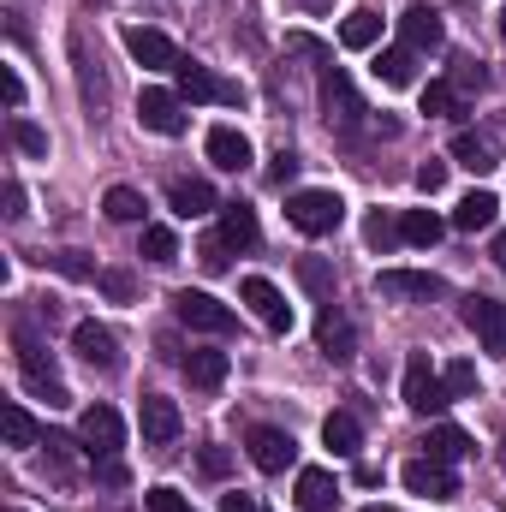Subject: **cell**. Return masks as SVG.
I'll use <instances>...</instances> for the list:
<instances>
[{
  "label": "cell",
  "mask_w": 506,
  "mask_h": 512,
  "mask_svg": "<svg viewBox=\"0 0 506 512\" xmlns=\"http://www.w3.org/2000/svg\"><path fill=\"white\" fill-rule=\"evenodd\" d=\"M286 221H292L304 239H328V233L346 221V197H340V191H292V197H286Z\"/></svg>",
  "instance_id": "6da1fadb"
},
{
  "label": "cell",
  "mask_w": 506,
  "mask_h": 512,
  "mask_svg": "<svg viewBox=\"0 0 506 512\" xmlns=\"http://www.w3.org/2000/svg\"><path fill=\"white\" fill-rule=\"evenodd\" d=\"M12 346H18V376H24V387H30L36 399H48V405H72L66 382L54 376L48 346H42V340H30V328H18V334H12Z\"/></svg>",
  "instance_id": "7a4b0ae2"
},
{
  "label": "cell",
  "mask_w": 506,
  "mask_h": 512,
  "mask_svg": "<svg viewBox=\"0 0 506 512\" xmlns=\"http://www.w3.org/2000/svg\"><path fill=\"white\" fill-rule=\"evenodd\" d=\"M364 245H370V251H393V245H399V221H387V215H370V221H364Z\"/></svg>",
  "instance_id": "8d00e7d4"
},
{
  "label": "cell",
  "mask_w": 506,
  "mask_h": 512,
  "mask_svg": "<svg viewBox=\"0 0 506 512\" xmlns=\"http://www.w3.org/2000/svg\"><path fill=\"white\" fill-rule=\"evenodd\" d=\"M251 459H256V471H268V477H280L292 459H298V441L286 435V429H251Z\"/></svg>",
  "instance_id": "ac0fdd59"
},
{
  "label": "cell",
  "mask_w": 506,
  "mask_h": 512,
  "mask_svg": "<svg viewBox=\"0 0 506 512\" xmlns=\"http://www.w3.org/2000/svg\"><path fill=\"white\" fill-rule=\"evenodd\" d=\"M364 512H393V507H364Z\"/></svg>",
  "instance_id": "db71d44e"
},
{
  "label": "cell",
  "mask_w": 506,
  "mask_h": 512,
  "mask_svg": "<svg viewBox=\"0 0 506 512\" xmlns=\"http://www.w3.org/2000/svg\"><path fill=\"white\" fill-rule=\"evenodd\" d=\"M298 6H310V12H322V6H328V0H298Z\"/></svg>",
  "instance_id": "f907efd6"
},
{
  "label": "cell",
  "mask_w": 506,
  "mask_h": 512,
  "mask_svg": "<svg viewBox=\"0 0 506 512\" xmlns=\"http://www.w3.org/2000/svg\"><path fill=\"white\" fill-rule=\"evenodd\" d=\"M72 352H78L90 370H120V340H114L102 322H78V328H72Z\"/></svg>",
  "instance_id": "2e32d148"
},
{
  "label": "cell",
  "mask_w": 506,
  "mask_h": 512,
  "mask_svg": "<svg viewBox=\"0 0 506 512\" xmlns=\"http://www.w3.org/2000/svg\"><path fill=\"white\" fill-rule=\"evenodd\" d=\"M102 209H108V221H143V197H137L131 185H114V191L102 197Z\"/></svg>",
  "instance_id": "836d02e7"
},
{
  "label": "cell",
  "mask_w": 506,
  "mask_h": 512,
  "mask_svg": "<svg viewBox=\"0 0 506 512\" xmlns=\"http://www.w3.org/2000/svg\"><path fill=\"white\" fill-rule=\"evenodd\" d=\"M465 453H471V435L459 423H435L429 441H423V459H435V465H459Z\"/></svg>",
  "instance_id": "603a6c76"
},
{
  "label": "cell",
  "mask_w": 506,
  "mask_h": 512,
  "mask_svg": "<svg viewBox=\"0 0 506 512\" xmlns=\"http://www.w3.org/2000/svg\"><path fill=\"white\" fill-rule=\"evenodd\" d=\"M78 441H84L90 459H114V453L126 447V423H120V411H114V405H90V411L78 417Z\"/></svg>",
  "instance_id": "8992f818"
},
{
  "label": "cell",
  "mask_w": 506,
  "mask_h": 512,
  "mask_svg": "<svg viewBox=\"0 0 506 512\" xmlns=\"http://www.w3.org/2000/svg\"><path fill=\"white\" fill-rule=\"evenodd\" d=\"M441 185H447V161H423V167H417V191H423V197H435Z\"/></svg>",
  "instance_id": "b9f144b4"
},
{
  "label": "cell",
  "mask_w": 506,
  "mask_h": 512,
  "mask_svg": "<svg viewBox=\"0 0 506 512\" xmlns=\"http://www.w3.org/2000/svg\"><path fill=\"white\" fill-rule=\"evenodd\" d=\"M173 316L191 328V334H215V340H227L233 328H239V310L233 304H221L215 292H173Z\"/></svg>",
  "instance_id": "3957f363"
},
{
  "label": "cell",
  "mask_w": 506,
  "mask_h": 512,
  "mask_svg": "<svg viewBox=\"0 0 506 512\" xmlns=\"http://www.w3.org/2000/svg\"><path fill=\"white\" fill-rule=\"evenodd\" d=\"M173 78H179V96H185V102H227V108H233V102H245V90H239V84L215 78V72H209V66H197V60H179V72H173Z\"/></svg>",
  "instance_id": "30bf717a"
},
{
  "label": "cell",
  "mask_w": 506,
  "mask_h": 512,
  "mask_svg": "<svg viewBox=\"0 0 506 512\" xmlns=\"http://www.w3.org/2000/svg\"><path fill=\"white\" fill-rule=\"evenodd\" d=\"M322 441H328L340 459H352V453H358V441H364V429H358V417H352V411H328V423H322Z\"/></svg>",
  "instance_id": "4dcf8cb0"
},
{
  "label": "cell",
  "mask_w": 506,
  "mask_h": 512,
  "mask_svg": "<svg viewBox=\"0 0 506 512\" xmlns=\"http://www.w3.org/2000/svg\"><path fill=\"white\" fill-rule=\"evenodd\" d=\"M489 256H495V262H501V268H506V227H501V233H495V245H489Z\"/></svg>",
  "instance_id": "681fc988"
},
{
  "label": "cell",
  "mask_w": 506,
  "mask_h": 512,
  "mask_svg": "<svg viewBox=\"0 0 506 512\" xmlns=\"http://www.w3.org/2000/svg\"><path fill=\"white\" fill-rule=\"evenodd\" d=\"M48 268H54V274H66V280H102V274H96V262H90L84 251H54V256H48Z\"/></svg>",
  "instance_id": "e575fe53"
},
{
  "label": "cell",
  "mask_w": 506,
  "mask_h": 512,
  "mask_svg": "<svg viewBox=\"0 0 506 512\" xmlns=\"http://www.w3.org/2000/svg\"><path fill=\"white\" fill-rule=\"evenodd\" d=\"M441 382H447V399H471L477 393V364H447Z\"/></svg>",
  "instance_id": "f35d334b"
},
{
  "label": "cell",
  "mask_w": 506,
  "mask_h": 512,
  "mask_svg": "<svg viewBox=\"0 0 506 512\" xmlns=\"http://www.w3.org/2000/svg\"><path fill=\"white\" fill-rule=\"evenodd\" d=\"M495 215H501V197H495V191H471V197L453 209V227H459V233H483V227H495Z\"/></svg>",
  "instance_id": "cb8c5ba5"
},
{
  "label": "cell",
  "mask_w": 506,
  "mask_h": 512,
  "mask_svg": "<svg viewBox=\"0 0 506 512\" xmlns=\"http://www.w3.org/2000/svg\"><path fill=\"white\" fill-rule=\"evenodd\" d=\"M221 512H256V495L233 489V495H221Z\"/></svg>",
  "instance_id": "c3c4849f"
},
{
  "label": "cell",
  "mask_w": 506,
  "mask_h": 512,
  "mask_svg": "<svg viewBox=\"0 0 506 512\" xmlns=\"http://www.w3.org/2000/svg\"><path fill=\"white\" fill-rule=\"evenodd\" d=\"M137 120H143V131H155V137H179V131H185V96L149 84V90L137 96Z\"/></svg>",
  "instance_id": "9c48e42d"
},
{
  "label": "cell",
  "mask_w": 506,
  "mask_h": 512,
  "mask_svg": "<svg viewBox=\"0 0 506 512\" xmlns=\"http://www.w3.org/2000/svg\"><path fill=\"white\" fill-rule=\"evenodd\" d=\"M376 78L381 84H393V90L417 84V54H411V48H381L376 54Z\"/></svg>",
  "instance_id": "83f0119b"
},
{
  "label": "cell",
  "mask_w": 506,
  "mask_h": 512,
  "mask_svg": "<svg viewBox=\"0 0 506 512\" xmlns=\"http://www.w3.org/2000/svg\"><path fill=\"white\" fill-rule=\"evenodd\" d=\"M501 471H506V435H501Z\"/></svg>",
  "instance_id": "816d5d0a"
},
{
  "label": "cell",
  "mask_w": 506,
  "mask_h": 512,
  "mask_svg": "<svg viewBox=\"0 0 506 512\" xmlns=\"http://www.w3.org/2000/svg\"><path fill=\"white\" fill-rule=\"evenodd\" d=\"M316 346H322V358H328V364H352L358 340H352V322H346V310H340V304H322V316H316Z\"/></svg>",
  "instance_id": "4fadbf2b"
},
{
  "label": "cell",
  "mask_w": 506,
  "mask_h": 512,
  "mask_svg": "<svg viewBox=\"0 0 506 512\" xmlns=\"http://www.w3.org/2000/svg\"><path fill=\"white\" fill-rule=\"evenodd\" d=\"M143 507H149V512H197L179 489H167V483H161V489H149V495H143Z\"/></svg>",
  "instance_id": "60d3db41"
},
{
  "label": "cell",
  "mask_w": 506,
  "mask_h": 512,
  "mask_svg": "<svg viewBox=\"0 0 506 512\" xmlns=\"http://www.w3.org/2000/svg\"><path fill=\"white\" fill-rule=\"evenodd\" d=\"M459 316H465V328L483 340V352H489V358H506V304H501V298L471 292V298L459 304Z\"/></svg>",
  "instance_id": "5b68a950"
},
{
  "label": "cell",
  "mask_w": 506,
  "mask_h": 512,
  "mask_svg": "<svg viewBox=\"0 0 506 512\" xmlns=\"http://www.w3.org/2000/svg\"><path fill=\"white\" fill-rule=\"evenodd\" d=\"M322 114H328V126H340V131H352L370 108L358 102V90H352V78L340 72V66H322Z\"/></svg>",
  "instance_id": "ba28073f"
},
{
  "label": "cell",
  "mask_w": 506,
  "mask_h": 512,
  "mask_svg": "<svg viewBox=\"0 0 506 512\" xmlns=\"http://www.w3.org/2000/svg\"><path fill=\"white\" fill-rule=\"evenodd\" d=\"M102 292L126 304V298H131V292H137V286H131V274H126V268H108V274H102Z\"/></svg>",
  "instance_id": "ee69618b"
},
{
  "label": "cell",
  "mask_w": 506,
  "mask_h": 512,
  "mask_svg": "<svg viewBox=\"0 0 506 512\" xmlns=\"http://www.w3.org/2000/svg\"><path fill=\"white\" fill-rule=\"evenodd\" d=\"M185 376H191V387H221L227 382V352H215V346L185 352Z\"/></svg>",
  "instance_id": "484cf974"
},
{
  "label": "cell",
  "mask_w": 506,
  "mask_h": 512,
  "mask_svg": "<svg viewBox=\"0 0 506 512\" xmlns=\"http://www.w3.org/2000/svg\"><path fill=\"white\" fill-rule=\"evenodd\" d=\"M167 203H173V215H185V221H197V215L221 209V203H215V191H209V179H173V185H167Z\"/></svg>",
  "instance_id": "7402d4cb"
},
{
  "label": "cell",
  "mask_w": 506,
  "mask_h": 512,
  "mask_svg": "<svg viewBox=\"0 0 506 512\" xmlns=\"http://www.w3.org/2000/svg\"><path fill=\"white\" fill-rule=\"evenodd\" d=\"M399 483H405L411 495H429V501H453V495H459L453 465H435V459H411V465L399 471Z\"/></svg>",
  "instance_id": "5bb4252c"
},
{
  "label": "cell",
  "mask_w": 506,
  "mask_h": 512,
  "mask_svg": "<svg viewBox=\"0 0 506 512\" xmlns=\"http://www.w3.org/2000/svg\"><path fill=\"white\" fill-rule=\"evenodd\" d=\"M447 155H453V161H459V167H471V173H495V167H501V143H495V131H459V137H453V149H447Z\"/></svg>",
  "instance_id": "e0dca14e"
},
{
  "label": "cell",
  "mask_w": 506,
  "mask_h": 512,
  "mask_svg": "<svg viewBox=\"0 0 506 512\" xmlns=\"http://www.w3.org/2000/svg\"><path fill=\"white\" fill-rule=\"evenodd\" d=\"M399 48H411V54L441 48V12H435V6H423V0H411V6L399 12Z\"/></svg>",
  "instance_id": "7c38bea8"
},
{
  "label": "cell",
  "mask_w": 506,
  "mask_h": 512,
  "mask_svg": "<svg viewBox=\"0 0 506 512\" xmlns=\"http://www.w3.org/2000/svg\"><path fill=\"white\" fill-rule=\"evenodd\" d=\"M423 114H435V120H465V96H459L447 78H429V84H423Z\"/></svg>",
  "instance_id": "f546056e"
},
{
  "label": "cell",
  "mask_w": 506,
  "mask_h": 512,
  "mask_svg": "<svg viewBox=\"0 0 506 512\" xmlns=\"http://www.w3.org/2000/svg\"><path fill=\"white\" fill-rule=\"evenodd\" d=\"M381 42V18L370 6H358V12H346V24H340V48H352V54H364V48H376Z\"/></svg>",
  "instance_id": "d4e9b609"
},
{
  "label": "cell",
  "mask_w": 506,
  "mask_h": 512,
  "mask_svg": "<svg viewBox=\"0 0 506 512\" xmlns=\"http://www.w3.org/2000/svg\"><path fill=\"white\" fill-rule=\"evenodd\" d=\"M376 292H381V298H417V304H429V298H441L447 286H441V274H417V268H381V274H376Z\"/></svg>",
  "instance_id": "9a60e30c"
},
{
  "label": "cell",
  "mask_w": 506,
  "mask_h": 512,
  "mask_svg": "<svg viewBox=\"0 0 506 512\" xmlns=\"http://www.w3.org/2000/svg\"><path fill=\"white\" fill-rule=\"evenodd\" d=\"M12 512H18V507H12Z\"/></svg>",
  "instance_id": "11a10c76"
},
{
  "label": "cell",
  "mask_w": 506,
  "mask_h": 512,
  "mask_svg": "<svg viewBox=\"0 0 506 512\" xmlns=\"http://www.w3.org/2000/svg\"><path fill=\"white\" fill-rule=\"evenodd\" d=\"M143 256H149V262H173V256H179L173 227H143Z\"/></svg>",
  "instance_id": "d590c367"
},
{
  "label": "cell",
  "mask_w": 506,
  "mask_h": 512,
  "mask_svg": "<svg viewBox=\"0 0 506 512\" xmlns=\"http://www.w3.org/2000/svg\"><path fill=\"white\" fill-rule=\"evenodd\" d=\"M239 298H245V304L256 310V322H262L268 334H292V304H286V292H280L274 280H262V274H245Z\"/></svg>",
  "instance_id": "52a82bcc"
},
{
  "label": "cell",
  "mask_w": 506,
  "mask_h": 512,
  "mask_svg": "<svg viewBox=\"0 0 506 512\" xmlns=\"http://www.w3.org/2000/svg\"><path fill=\"white\" fill-rule=\"evenodd\" d=\"M126 54L137 66H149V72H179V48L161 30H149V24H131L126 30Z\"/></svg>",
  "instance_id": "8fae6325"
},
{
  "label": "cell",
  "mask_w": 506,
  "mask_h": 512,
  "mask_svg": "<svg viewBox=\"0 0 506 512\" xmlns=\"http://www.w3.org/2000/svg\"><path fill=\"white\" fill-rule=\"evenodd\" d=\"M292 173H298V155H292V149H280V155H274V167H268V179H274V185H286Z\"/></svg>",
  "instance_id": "bcb514c9"
},
{
  "label": "cell",
  "mask_w": 506,
  "mask_h": 512,
  "mask_svg": "<svg viewBox=\"0 0 506 512\" xmlns=\"http://www.w3.org/2000/svg\"><path fill=\"white\" fill-rule=\"evenodd\" d=\"M0 423H6V441H12L18 453H24V447H36V423H30V411H24V405H6V411H0Z\"/></svg>",
  "instance_id": "d6a6232c"
},
{
  "label": "cell",
  "mask_w": 506,
  "mask_h": 512,
  "mask_svg": "<svg viewBox=\"0 0 506 512\" xmlns=\"http://www.w3.org/2000/svg\"><path fill=\"white\" fill-rule=\"evenodd\" d=\"M0 96H6V108H12V114L24 108V78H18L12 66H0Z\"/></svg>",
  "instance_id": "7bdbcfd3"
},
{
  "label": "cell",
  "mask_w": 506,
  "mask_h": 512,
  "mask_svg": "<svg viewBox=\"0 0 506 512\" xmlns=\"http://www.w3.org/2000/svg\"><path fill=\"white\" fill-rule=\"evenodd\" d=\"M298 280H304L322 304H334V268H328L322 256H304V262H298Z\"/></svg>",
  "instance_id": "1f68e13d"
},
{
  "label": "cell",
  "mask_w": 506,
  "mask_h": 512,
  "mask_svg": "<svg viewBox=\"0 0 506 512\" xmlns=\"http://www.w3.org/2000/svg\"><path fill=\"white\" fill-rule=\"evenodd\" d=\"M209 161H215L221 173H245V167H251V137L239 126H215L209 131Z\"/></svg>",
  "instance_id": "d6986e66"
},
{
  "label": "cell",
  "mask_w": 506,
  "mask_h": 512,
  "mask_svg": "<svg viewBox=\"0 0 506 512\" xmlns=\"http://www.w3.org/2000/svg\"><path fill=\"white\" fill-rule=\"evenodd\" d=\"M292 501H298V512H334L340 483H334L322 465H304V471H298V495H292Z\"/></svg>",
  "instance_id": "44dd1931"
},
{
  "label": "cell",
  "mask_w": 506,
  "mask_h": 512,
  "mask_svg": "<svg viewBox=\"0 0 506 512\" xmlns=\"http://www.w3.org/2000/svg\"><path fill=\"white\" fill-rule=\"evenodd\" d=\"M137 423H143V441H149V447H167V441L179 435V405L161 399V393H149L143 411H137Z\"/></svg>",
  "instance_id": "ffe728a7"
},
{
  "label": "cell",
  "mask_w": 506,
  "mask_h": 512,
  "mask_svg": "<svg viewBox=\"0 0 506 512\" xmlns=\"http://www.w3.org/2000/svg\"><path fill=\"white\" fill-rule=\"evenodd\" d=\"M12 143H18L24 155H48V131H42V126H30L24 114H12Z\"/></svg>",
  "instance_id": "74e56055"
},
{
  "label": "cell",
  "mask_w": 506,
  "mask_h": 512,
  "mask_svg": "<svg viewBox=\"0 0 506 512\" xmlns=\"http://www.w3.org/2000/svg\"><path fill=\"white\" fill-rule=\"evenodd\" d=\"M197 262H203V268H209V274H221V268H227V262H233V245H227V239H221V233H209V239H203V245H197Z\"/></svg>",
  "instance_id": "ab89813d"
},
{
  "label": "cell",
  "mask_w": 506,
  "mask_h": 512,
  "mask_svg": "<svg viewBox=\"0 0 506 512\" xmlns=\"http://www.w3.org/2000/svg\"><path fill=\"white\" fill-rule=\"evenodd\" d=\"M441 233H447V227H441V215H435V209H405V215H399V239H405V245H417V251H429Z\"/></svg>",
  "instance_id": "4316f807"
},
{
  "label": "cell",
  "mask_w": 506,
  "mask_h": 512,
  "mask_svg": "<svg viewBox=\"0 0 506 512\" xmlns=\"http://www.w3.org/2000/svg\"><path fill=\"white\" fill-rule=\"evenodd\" d=\"M501 42H506V12H501Z\"/></svg>",
  "instance_id": "f5cc1de1"
},
{
  "label": "cell",
  "mask_w": 506,
  "mask_h": 512,
  "mask_svg": "<svg viewBox=\"0 0 506 512\" xmlns=\"http://www.w3.org/2000/svg\"><path fill=\"white\" fill-rule=\"evenodd\" d=\"M6 221H24V185L6 179Z\"/></svg>",
  "instance_id": "7dc6e473"
},
{
  "label": "cell",
  "mask_w": 506,
  "mask_h": 512,
  "mask_svg": "<svg viewBox=\"0 0 506 512\" xmlns=\"http://www.w3.org/2000/svg\"><path fill=\"white\" fill-rule=\"evenodd\" d=\"M221 239H227L233 251H251L256 245V215L245 203H221Z\"/></svg>",
  "instance_id": "f1b7e54d"
},
{
  "label": "cell",
  "mask_w": 506,
  "mask_h": 512,
  "mask_svg": "<svg viewBox=\"0 0 506 512\" xmlns=\"http://www.w3.org/2000/svg\"><path fill=\"white\" fill-rule=\"evenodd\" d=\"M399 399L417 411V417H429V411H447L453 399H447V382L429 370V352H411L405 358V382H399Z\"/></svg>",
  "instance_id": "277c9868"
},
{
  "label": "cell",
  "mask_w": 506,
  "mask_h": 512,
  "mask_svg": "<svg viewBox=\"0 0 506 512\" xmlns=\"http://www.w3.org/2000/svg\"><path fill=\"white\" fill-rule=\"evenodd\" d=\"M203 471H209V477H227V471H233V453H227V447H203Z\"/></svg>",
  "instance_id": "f6af8a7d"
}]
</instances>
